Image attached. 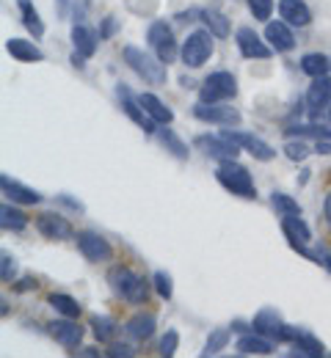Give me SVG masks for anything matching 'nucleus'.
Wrapping results in <instances>:
<instances>
[{"instance_id":"ea45409f","label":"nucleus","mask_w":331,"mask_h":358,"mask_svg":"<svg viewBox=\"0 0 331 358\" xmlns=\"http://www.w3.org/2000/svg\"><path fill=\"white\" fill-rule=\"evenodd\" d=\"M248 11L254 14V20H271L274 0H248Z\"/></svg>"},{"instance_id":"ddd939ff","label":"nucleus","mask_w":331,"mask_h":358,"mask_svg":"<svg viewBox=\"0 0 331 358\" xmlns=\"http://www.w3.org/2000/svg\"><path fill=\"white\" fill-rule=\"evenodd\" d=\"M36 229L48 237V240H69L72 237V224L58 215V213H45L36 218Z\"/></svg>"},{"instance_id":"2f4dec72","label":"nucleus","mask_w":331,"mask_h":358,"mask_svg":"<svg viewBox=\"0 0 331 358\" xmlns=\"http://www.w3.org/2000/svg\"><path fill=\"white\" fill-rule=\"evenodd\" d=\"M157 135H160L163 146H166L171 155H177L180 160H188V146H185V143H183V141L174 135V130H166V127H163V130H157Z\"/></svg>"},{"instance_id":"c03bdc74","label":"nucleus","mask_w":331,"mask_h":358,"mask_svg":"<svg viewBox=\"0 0 331 358\" xmlns=\"http://www.w3.org/2000/svg\"><path fill=\"white\" fill-rule=\"evenodd\" d=\"M113 31H116V20H113V17H108V20H105V25H102V31H99V39H108Z\"/></svg>"},{"instance_id":"c85d7f7f","label":"nucleus","mask_w":331,"mask_h":358,"mask_svg":"<svg viewBox=\"0 0 331 358\" xmlns=\"http://www.w3.org/2000/svg\"><path fill=\"white\" fill-rule=\"evenodd\" d=\"M293 345L298 348V353L301 356H309V358H318L323 356V345L315 339V336H309V334H304V331H298L295 334V339H293Z\"/></svg>"},{"instance_id":"9b49d317","label":"nucleus","mask_w":331,"mask_h":358,"mask_svg":"<svg viewBox=\"0 0 331 358\" xmlns=\"http://www.w3.org/2000/svg\"><path fill=\"white\" fill-rule=\"evenodd\" d=\"M48 328H50V336H52L58 345L69 348V350H75V348L80 345V339H83V328H80L78 322H72V317H66V320H52Z\"/></svg>"},{"instance_id":"4468645a","label":"nucleus","mask_w":331,"mask_h":358,"mask_svg":"<svg viewBox=\"0 0 331 358\" xmlns=\"http://www.w3.org/2000/svg\"><path fill=\"white\" fill-rule=\"evenodd\" d=\"M119 96H122V108H125V113H127V116L141 127L143 133H155V130H157V122L143 110V105L139 102V99H133V96H130V91L119 89Z\"/></svg>"},{"instance_id":"20e7f679","label":"nucleus","mask_w":331,"mask_h":358,"mask_svg":"<svg viewBox=\"0 0 331 358\" xmlns=\"http://www.w3.org/2000/svg\"><path fill=\"white\" fill-rule=\"evenodd\" d=\"M251 325H254L257 334H262V336H268V339H276V342H293L295 334H298V328L284 325L282 317L276 314V309H260Z\"/></svg>"},{"instance_id":"7c9ffc66","label":"nucleus","mask_w":331,"mask_h":358,"mask_svg":"<svg viewBox=\"0 0 331 358\" xmlns=\"http://www.w3.org/2000/svg\"><path fill=\"white\" fill-rule=\"evenodd\" d=\"M92 328H94V336L99 342H113V336H116V320H111V317H92Z\"/></svg>"},{"instance_id":"dca6fc26","label":"nucleus","mask_w":331,"mask_h":358,"mask_svg":"<svg viewBox=\"0 0 331 358\" xmlns=\"http://www.w3.org/2000/svg\"><path fill=\"white\" fill-rule=\"evenodd\" d=\"M235 42L240 47V52H243V58H268L271 55V47L265 45L251 28H240Z\"/></svg>"},{"instance_id":"de8ad7c7","label":"nucleus","mask_w":331,"mask_h":358,"mask_svg":"<svg viewBox=\"0 0 331 358\" xmlns=\"http://www.w3.org/2000/svg\"><path fill=\"white\" fill-rule=\"evenodd\" d=\"M20 292H25V289H36V278H22V284L17 287Z\"/></svg>"},{"instance_id":"4be33fe9","label":"nucleus","mask_w":331,"mask_h":358,"mask_svg":"<svg viewBox=\"0 0 331 358\" xmlns=\"http://www.w3.org/2000/svg\"><path fill=\"white\" fill-rule=\"evenodd\" d=\"M155 328H157V320H155V314H136V317H130V322H127V334L136 339V342H143V339H149L152 334H155Z\"/></svg>"},{"instance_id":"4c0bfd02","label":"nucleus","mask_w":331,"mask_h":358,"mask_svg":"<svg viewBox=\"0 0 331 358\" xmlns=\"http://www.w3.org/2000/svg\"><path fill=\"white\" fill-rule=\"evenodd\" d=\"M155 289H157V295H160L163 301H169V298L174 295L171 275H169V273H163V270H157V273H155Z\"/></svg>"},{"instance_id":"6e6552de","label":"nucleus","mask_w":331,"mask_h":358,"mask_svg":"<svg viewBox=\"0 0 331 358\" xmlns=\"http://www.w3.org/2000/svg\"><path fill=\"white\" fill-rule=\"evenodd\" d=\"M227 138H232L240 149H246L254 160H262V163H268V160H274L276 157V149L271 146V143H265L262 138H257V135L251 133H235V130H227Z\"/></svg>"},{"instance_id":"7ed1b4c3","label":"nucleus","mask_w":331,"mask_h":358,"mask_svg":"<svg viewBox=\"0 0 331 358\" xmlns=\"http://www.w3.org/2000/svg\"><path fill=\"white\" fill-rule=\"evenodd\" d=\"M216 177L221 182V187H227L232 196H240V199H254V196H257L251 174H248L240 163H235V160H221Z\"/></svg>"},{"instance_id":"423d86ee","label":"nucleus","mask_w":331,"mask_h":358,"mask_svg":"<svg viewBox=\"0 0 331 358\" xmlns=\"http://www.w3.org/2000/svg\"><path fill=\"white\" fill-rule=\"evenodd\" d=\"M235 94H237V80L230 72H213L202 83V89H199V102L213 105V102H221V99H232Z\"/></svg>"},{"instance_id":"1a4fd4ad","label":"nucleus","mask_w":331,"mask_h":358,"mask_svg":"<svg viewBox=\"0 0 331 358\" xmlns=\"http://www.w3.org/2000/svg\"><path fill=\"white\" fill-rule=\"evenodd\" d=\"M282 229H284V234H287V240H290V245H293L295 251H301L304 257L312 259V254L307 251V243L312 240V231H309V226L301 221V215H284Z\"/></svg>"},{"instance_id":"c9c22d12","label":"nucleus","mask_w":331,"mask_h":358,"mask_svg":"<svg viewBox=\"0 0 331 358\" xmlns=\"http://www.w3.org/2000/svg\"><path fill=\"white\" fill-rule=\"evenodd\" d=\"M284 155H287L293 163H298V160H307V157H309V146H307L304 141L290 138V141L284 143Z\"/></svg>"},{"instance_id":"58836bf2","label":"nucleus","mask_w":331,"mask_h":358,"mask_svg":"<svg viewBox=\"0 0 331 358\" xmlns=\"http://www.w3.org/2000/svg\"><path fill=\"white\" fill-rule=\"evenodd\" d=\"M155 55H157L163 64H171V61L177 58V42H174V36H169L166 42H160V45L155 47Z\"/></svg>"},{"instance_id":"3c124183","label":"nucleus","mask_w":331,"mask_h":358,"mask_svg":"<svg viewBox=\"0 0 331 358\" xmlns=\"http://www.w3.org/2000/svg\"><path fill=\"white\" fill-rule=\"evenodd\" d=\"M329 119H331V102H329Z\"/></svg>"},{"instance_id":"f257e3e1","label":"nucleus","mask_w":331,"mask_h":358,"mask_svg":"<svg viewBox=\"0 0 331 358\" xmlns=\"http://www.w3.org/2000/svg\"><path fill=\"white\" fill-rule=\"evenodd\" d=\"M108 281H111L113 292L122 295L130 303H146V298H149V284L143 281L136 270L116 265V268L108 273Z\"/></svg>"},{"instance_id":"e433bc0d","label":"nucleus","mask_w":331,"mask_h":358,"mask_svg":"<svg viewBox=\"0 0 331 358\" xmlns=\"http://www.w3.org/2000/svg\"><path fill=\"white\" fill-rule=\"evenodd\" d=\"M171 36V28L166 25V22H152L149 25V34H146V39H149V45L157 47L160 42H166Z\"/></svg>"},{"instance_id":"09e8293b","label":"nucleus","mask_w":331,"mask_h":358,"mask_svg":"<svg viewBox=\"0 0 331 358\" xmlns=\"http://www.w3.org/2000/svg\"><path fill=\"white\" fill-rule=\"evenodd\" d=\"M315 152H318V155H331V143H326V141L321 143V141H318V149H315Z\"/></svg>"},{"instance_id":"473e14b6","label":"nucleus","mask_w":331,"mask_h":358,"mask_svg":"<svg viewBox=\"0 0 331 358\" xmlns=\"http://www.w3.org/2000/svg\"><path fill=\"white\" fill-rule=\"evenodd\" d=\"M271 204H274V210L279 213V215H301V207H298V201L295 199H290L287 193H274L271 196Z\"/></svg>"},{"instance_id":"f3484780","label":"nucleus","mask_w":331,"mask_h":358,"mask_svg":"<svg viewBox=\"0 0 331 358\" xmlns=\"http://www.w3.org/2000/svg\"><path fill=\"white\" fill-rule=\"evenodd\" d=\"M0 187H3V193H6L11 201H17V204H39V201H42V196H39L34 187L20 185L17 179H11L8 174L0 177Z\"/></svg>"},{"instance_id":"b1692460","label":"nucleus","mask_w":331,"mask_h":358,"mask_svg":"<svg viewBox=\"0 0 331 358\" xmlns=\"http://www.w3.org/2000/svg\"><path fill=\"white\" fill-rule=\"evenodd\" d=\"M139 102H141L143 110H146L157 124H171L174 113H171V110H169V108H166L155 94H141V96H139Z\"/></svg>"},{"instance_id":"39448f33","label":"nucleus","mask_w":331,"mask_h":358,"mask_svg":"<svg viewBox=\"0 0 331 358\" xmlns=\"http://www.w3.org/2000/svg\"><path fill=\"white\" fill-rule=\"evenodd\" d=\"M213 34L210 31H193L188 39H185V45H183V61H185V66L190 69H199V66H204L207 64V58L213 55Z\"/></svg>"},{"instance_id":"72a5a7b5","label":"nucleus","mask_w":331,"mask_h":358,"mask_svg":"<svg viewBox=\"0 0 331 358\" xmlns=\"http://www.w3.org/2000/svg\"><path fill=\"white\" fill-rule=\"evenodd\" d=\"M227 342H230V331H227V328L213 331L210 339H207V345H204V350H202V356H216V353H221V350L227 348Z\"/></svg>"},{"instance_id":"c756f323","label":"nucleus","mask_w":331,"mask_h":358,"mask_svg":"<svg viewBox=\"0 0 331 358\" xmlns=\"http://www.w3.org/2000/svg\"><path fill=\"white\" fill-rule=\"evenodd\" d=\"M50 306L58 314H64V317H72V320L80 317V303H78L75 298H69V295H61V292L55 295V292H52V295H50Z\"/></svg>"},{"instance_id":"a878e982","label":"nucleus","mask_w":331,"mask_h":358,"mask_svg":"<svg viewBox=\"0 0 331 358\" xmlns=\"http://www.w3.org/2000/svg\"><path fill=\"white\" fill-rule=\"evenodd\" d=\"M0 226L8 229V231H22L28 226V215L22 210L11 207V204H3L0 207Z\"/></svg>"},{"instance_id":"aec40b11","label":"nucleus","mask_w":331,"mask_h":358,"mask_svg":"<svg viewBox=\"0 0 331 358\" xmlns=\"http://www.w3.org/2000/svg\"><path fill=\"white\" fill-rule=\"evenodd\" d=\"M6 50H8V55H11V58L25 61V64L45 61V52L34 45V42H28V39H8V42H6Z\"/></svg>"},{"instance_id":"79ce46f5","label":"nucleus","mask_w":331,"mask_h":358,"mask_svg":"<svg viewBox=\"0 0 331 358\" xmlns=\"http://www.w3.org/2000/svg\"><path fill=\"white\" fill-rule=\"evenodd\" d=\"M14 275H17V262H14V257L3 254V257H0V278H3V284H8Z\"/></svg>"},{"instance_id":"2eb2a0df","label":"nucleus","mask_w":331,"mask_h":358,"mask_svg":"<svg viewBox=\"0 0 331 358\" xmlns=\"http://www.w3.org/2000/svg\"><path fill=\"white\" fill-rule=\"evenodd\" d=\"M279 14L287 25H295V28H307L312 22V11L304 0H279Z\"/></svg>"},{"instance_id":"5701e85b","label":"nucleus","mask_w":331,"mask_h":358,"mask_svg":"<svg viewBox=\"0 0 331 358\" xmlns=\"http://www.w3.org/2000/svg\"><path fill=\"white\" fill-rule=\"evenodd\" d=\"M72 45H75V52H80L83 58H92L97 52V34L86 25H75L72 28Z\"/></svg>"},{"instance_id":"a18cd8bd","label":"nucleus","mask_w":331,"mask_h":358,"mask_svg":"<svg viewBox=\"0 0 331 358\" xmlns=\"http://www.w3.org/2000/svg\"><path fill=\"white\" fill-rule=\"evenodd\" d=\"M315 259H318V262H323V265L329 268V273H331V254L326 251V248H323V245H321V251L315 254Z\"/></svg>"},{"instance_id":"393cba45","label":"nucleus","mask_w":331,"mask_h":358,"mask_svg":"<svg viewBox=\"0 0 331 358\" xmlns=\"http://www.w3.org/2000/svg\"><path fill=\"white\" fill-rule=\"evenodd\" d=\"M17 8H20V17H22V25L39 39L45 34V22L39 20V11L34 8V3L31 0H17Z\"/></svg>"},{"instance_id":"49530a36","label":"nucleus","mask_w":331,"mask_h":358,"mask_svg":"<svg viewBox=\"0 0 331 358\" xmlns=\"http://www.w3.org/2000/svg\"><path fill=\"white\" fill-rule=\"evenodd\" d=\"M323 215H326V224H329V229H331V190H329V196H326V201H323Z\"/></svg>"},{"instance_id":"9d476101","label":"nucleus","mask_w":331,"mask_h":358,"mask_svg":"<svg viewBox=\"0 0 331 358\" xmlns=\"http://www.w3.org/2000/svg\"><path fill=\"white\" fill-rule=\"evenodd\" d=\"M196 143L202 146V149H207V155H213V157H218V160H235L237 155H240V146H237L232 138H227V135H202V138H196Z\"/></svg>"},{"instance_id":"f8f14e48","label":"nucleus","mask_w":331,"mask_h":358,"mask_svg":"<svg viewBox=\"0 0 331 358\" xmlns=\"http://www.w3.org/2000/svg\"><path fill=\"white\" fill-rule=\"evenodd\" d=\"M193 116L202 119V122H213V124H237L240 122V113L235 108H227V105H207V102H199L193 108Z\"/></svg>"},{"instance_id":"cd10ccee","label":"nucleus","mask_w":331,"mask_h":358,"mask_svg":"<svg viewBox=\"0 0 331 358\" xmlns=\"http://www.w3.org/2000/svg\"><path fill=\"white\" fill-rule=\"evenodd\" d=\"M202 22L207 25V31L213 36H218V39H227L230 36V22H227L224 14H218V11H202Z\"/></svg>"},{"instance_id":"412c9836","label":"nucleus","mask_w":331,"mask_h":358,"mask_svg":"<svg viewBox=\"0 0 331 358\" xmlns=\"http://www.w3.org/2000/svg\"><path fill=\"white\" fill-rule=\"evenodd\" d=\"M237 353H243V356H268V353H274V345H271L268 336L254 331L251 336H243L237 342Z\"/></svg>"},{"instance_id":"f03ea898","label":"nucleus","mask_w":331,"mask_h":358,"mask_svg":"<svg viewBox=\"0 0 331 358\" xmlns=\"http://www.w3.org/2000/svg\"><path fill=\"white\" fill-rule=\"evenodd\" d=\"M125 61L130 64L133 72H139L143 80L152 83V86H160V83H166V78H169L166 64H163L157 55L143 52L141 47H133V45L125 47Z\"/></svg>"},{"instance_id":"8fccbe9b","label":"nucleus","mask_w":331,"mask_h":358,"mask_svg":"<svg viewBox=\"0 0 331 358\" xmlns=\"http://www.w3.org/2000/svg\"><path fill=\"white\" fill-rule=\"evenodd\" d=\"M78 356H99V353L92 350V348H83V350H78Z\"/></svg>"},{"instance_id":"f704fd0d","label":"nucleus","mask_w":331,"mask_h":358,"mask_svg":"<svg viewBox=\"0 0 331 358\" xmlns=\"http://www.w3.org/2000/svg\"><path fill=\"white\" fill-rule=\"evenodd\" d=\"M284 133L290 135H298V138H304V135H312V138H318V141H331V130L329 127H318V124H307V127H287Z\"/></svg>"},{"instance_id":"bb28decb","label":"nucleus","mask_w":331,"mask_h":358,"mask_svg":"<svg viewBox=\"0 0 331 358\" xmlns=\"http://www.w3.org/2000/svg\"><path fill=\"white\" fill-rule=\"evenodd\" d=\"M331 66V61L323 55V52H307L304 58H301V69L309 75V78H321V75H326Z\"/></svg>"},{"instance_id":"37998d69","label":"nucleus","mask_w":331,"mask_h":358,"mask_svg":"<svg viewBox=\"0 0 331 358\" xmlns=\"http://www.w3.org/2000/svg\"><path fill=\"white\" fill-rule=\"evenodd\" d=\"M108 356H111V358H119V356L130 358V356H133V348H127V345H111Z\"/></svg>"},{"instance_id":"a211bd4d","label":"nucleus","mask_w":331,"mask_h":358,"mask_svg":"<svg viewBox=\"0 0 331 358\" xmlns=\"http://www.w3.org/2000/svg\"><path fill=\"white\" fill-rule=\"evenodd\" d=\"M265 39L271 42V47L276 52H287V50H293V45H295V36H293V31H290L287 22H268Z\"/></svg>"},{"instance_id":"0eeeda50","label":"nucleus","mask_w":331,"mask_h":358,"mask_svg":"<svg viewBox=\"0 0 331 358\" xmlns=\"http://www.w3.org/2000/svg\"><path fill=\"white\" fill-rule=\"evenodd\" d=\"M78 248L89 262H105L113 257V248L105 237H99L97 231H80L78 234Z\"/></svg>"},{"instance_id":"a19ab883","label":"nucleus","mask_w":331,"mask_h":358,"mask_svg":"<svg viewBox=\"0 0 331 358\" xmlns=\"http://www.w3.org/2000/svg\"><path fill=\"white\" fill-rule=\"evenodd\" d=\"M180 348V334L177 331H166V336L160 339V356H174Z\"/></svg>"},{"instance_id":"6ab92c4d","label":"nucleus","mask_w":331,"mask_h":358,"mask_svg":"<svg viewBox=\"0 0 331 358\" xmlns=\"http://www.w3.org/2000/svg\"><path fill=\"white\" fill-rule=\"evenodd\" d=\"M329 102H331V78L329 75H321V78L312 80V86L307 91V105H309L312 110H321V108H326Z\"/></svg>"}]
</instances>
